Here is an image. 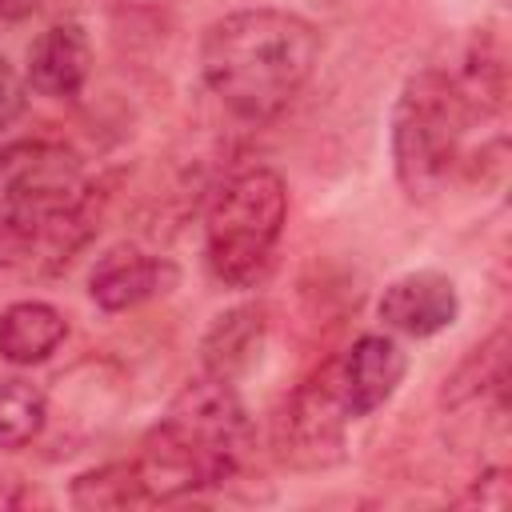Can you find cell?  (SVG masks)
I'll use <instances>...</instances> for the list:
<instances>
[{
  "mask_svg": "<svg viewBox=\"0 0 512 512\" xmlns=\"http://www.w3.org/2000/svg\"><path fill=\"white\" fill-rule=\"evenodd\" d=\"M68 500H72V508H84V512L152 504V496H148V488H144V476H140L136 460H112V464H100V468L80 472V476L72 480Z\"/></svg>",
  "mask_w": 512,
  "mask_h": 512,
  "instance_id": "cell-15",
  "label": "cell"
},
{
  "mask_svg": "<svg viewBox=\"0 0 512 512\" xmlns=\"http://www.w3.org/2000/svg\"><path fill=\"white\" fill-rule=\"evenodd\" d=\"M508 468H488L472 480L468 496L460 504H480V508H508Z\"/></svg>",
  "mask_w": 512,
  "mask_h": 512,
  "instance_id": "cell-18",
  "label": "cell"
},
{
  "mask_svg": "<svg viewBox=\"0 0 512 512\" xmlns=\"http://www.w3.org/2000/svg\"><path fill=\"white\" fill-rule=\"evenodd\" d=\"M472 120L476 116L456 76L440 68H424L404 80L392 104L388 144H392L396 184L412 204H428L448 188Z\"/></svg>",
  "mask_w": 512,
  "mask_h": 512,
  "instance_id": "cell-3",
  "label": "cell"
},
{
  "mask_svg": "<svg viewBox=\"0 0 512 512\" xmlns=\"http://www.w3.org/2000/svg\"><path fill=\"white\" fill-rule=\"evenodd\" d=\"M28 108V80L0 56V132L12 128Z\"/></svg>",
  "mask_w": 512,
  "mask_h": 512,
  "instance_id": "cell-17",
  "label": "cell"
},
{
  "mask_svg": "<svg viewBox=\"0 0 512 512\" xmlns=\"http://www.w3.org/2000/svg\"><path fill=\"white\" fill-rule=\"evenodd\" d=\"M348 408L340 396L336 356L324 360L316 372H308L292 396H284L276 420H272V448L276 456L296 472H320L344 460V436H348Z\"/></svg>",
  "mask_w": 512,
  "mask_h": 512,
  "instance_id": "cell-6",
  "label": "cell"
},
{
  "mask_svg": "<svg viewBox=\"0 0 512 512\" xmlns=\"http://www.w3.org/2000/svg\"><path fill=\"white\" fill-rule=\"evenodd\" d=\"M180 284V268L168 256L144 252L136 244H116L108 248L92 272H88V296L104 312H128L140 308L156 296H168Z\"/></svg>",
  "mask_w": 512,
  "mask_h": 512,
  "instance_id": "cell-8",
  "label": "cell"
},
{
  "mask_svg": "<svg viewBox=\"0 0 512 512\" xmlns=\"http://www.w3.org/2000/svg\"><path fill=\"white\" fill-rule=\"evenodd\" d=\"M320 64V32L288 8H240L208 24L200 76L240 120L280 116Z\"/></svg>",
  "mask_w": 512,
  "mask_h": 512,
  "instance_id": "cell-1",
  "label": "cell"
},
{
  "mask_svg": "<svg viewBox=\"0 0 512 512\" xmlns=\"http://www.w3.org/2000/svg\"><path fill=\"white\" fill-rule=\"evenodd\" d=\"M376 316L388 332L408 336V340H428L444 328L456 324L460 316V292L452 284V276L420 268L408 276H396L380 300H376Z\"/></svg>",
  "mask_w": 512,
  "mask_h": 512,
  "instance_id": "cell-9",
  "label": "cell"
},
{
  "mask_svg": "<svg viewBox=\"0 0 512 512\" xmlns=\"http://www.w3.org/2000/svg\"><path fill=\"white\" fill-rule=\"evenodd\" d=\"M252 440V416L236 384L204 372L188 380L144 432L136 468L152 504L180 500L236 480L252 456Z\"/></svg>",
  "mask_w": 512,
  "mask_h": 512,
  "instance_id": "cell-2",
  "label": "cell"
},
{
  "mask_svg": "<svg viewBox=\"0 0 512 512\" xmlns=\"http://www.w3.org/2000/svg\"><path fill=\"white\" fill-rule=\"evenodd\" d=\"M408 372V352L396 336L388 332H364L352 340V348L344 356H336V376H340V396L352 420L372 416L376 408H384L400 380Z\"/></svg>",
  "mask_w": 512,
  "mask_h": 512,
  "instance_id": "cell-10",
  "label": "cell"
},
{
  "mask_svg": "<svg viewBox=\"0 0 512 512\" xmlns=\"http://www.w3.org/2000/svg\"><path fill=\"white\" fill-rule=\"evenodd\" d=\"M104 200L76 148L60 140H16L0 148V228L44 224Z\"/></svg>",
  "mask_w": 512,
  "mask_h": 512,
  "instance_id": "cell-5",
  "label": "cell"
},
{
  "mask_svg": "<svg viewBox=\"0 0 512 512\" xmlns=\"http://www.w3.org/2000/svg\"><path fill=\"white\" fill-rule=\"evenodd\" d=\"M104 200L24 228H0V284H36L72 264V256L96 236Z\"/></svg>",
  "mask_w": 512,
  "mask_h": 512,
  "instance_id": "cell-7",
  "label": "cell"
},
{
  "mask_svg": "<svg viewBox=\"0 0 512 512\" xmlns=\"http://www.w3.org/2000/svg\"><path fill=\"white\" fill-rule=\"evenodd\" d=\"M264 344H268V308L256 300L236 304L208 324L200 340V364L208 376L236 384L260 364Z\"/></svg>",
  "mask_w": 512,
  "mask_h": 512,
  "instance_id": "cell-12",
  "label": "cell"
},
{
  "mask_svg": "<svg viewBox=\"0 0 512 512\" xmlns=\"http://www.w3.org/2000/svg\"><path fill=\"white\" fill-rule=\"evenodd\" d=\"M88 72H92V44L76 20L44 28L28 48L24 80L40 96H52V100L80 96V88L88 84Z\"/></svg>",
  "mask_w": 512,
  "mask_h": 512,
  "instance_id": "cell-11",
  "label": "cell"
},
{
  "mask_svg": "<svg viewBox=\"0 0 512 512\" xmlns=\"http://www.w3.org/2000/svg\"><path fill=\"white\" fill-rule=\"evenodd\" d=\"M48 424V392L36 380L8 376L0 380V448L16 452L40 440Z\"/></svg>",
  "mask_w": 512,
  "mask_h": 512,
  "instance_id": "cell-16",
  "label": "cell"
},
{
  "mask_svg": "<svg viewBox=\"0 0 512 512\" xmlns=\"http://www.w3.org/2000/svg\"><path fill=\"white\" fill-rule=\"evenodd\" d=\"M288 220V184L276 168L252 164L224 176L204 208V260L228 288L268 276Z\"/></svg>",
  "mask_w": 512,
  "mask_h": 512,
  "instance_id": "cell-4",
  "label": "cell"
},
{
  "mask_svg": "<svg viewBox=\"0 0 512 512\" xmlns=\"http://www.w3.org/2000/svg\"><path fill=\"white\" fill-rule=\"evenodd\" d=\"M40 0H0V20L4 24H16V20H28L36 12Z\"/></svg>",
  "mask_w": 512,
  "mask_h": 512,
  "instance_id": "cell-20",
  "label": "cell"
},
{
  "mask_svg": "<svg viewBox=\"0 0 512 512\" xmlns=\"http://www.w3.org/2000/svg\"><path fill=\"white\" fill-rule=\"evenodd\" d=\"M504 384H508V332H492L480 348L468 352V360L444 380L440 400L448 408L476 404L480 396H496L504 404Z\"/></svg>",
  "mask_w": 512,
  "mask_h": 512,
  "instance_id": "cell-14",
  "label": "cell"
},
{
  "mask_svg": "<svg viewBox=\"0 0 512 512\" xmlns=\"http://www.w3.org/2000/svg\"><path fill=\"white\" fill-rule=\"evenodd\" d=\"M20 480H0V508H28V504H48V496L32 488H16Z\"/></svg>",
  "mask_w": 512,
  "mask_h": 512,
  "instance_id": "cell-19",
  "label": "cell"
},
{
  "mask_svg": "<svg viewBox=\"0 0 512 512\" xmlns=\"http://www.w3.org/2000/svg\"><path fill=\"white\" fill-rule=\"evenodd\" d=\"M68 336V320L48 300H16L0 312V356L8 364H44Z\"/></svg>",
  "mask_w": 512,
  "mask_h": 512,
  "instance_id": "cell-13",
  "label": "cell"
}]
</instances>
